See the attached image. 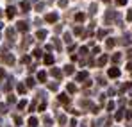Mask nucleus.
Listing matches in <instances>:
<instances>
[{
	"mask_svg": "<svg viewBox=\"0 0 132 127\" xmlns=\"http://www.w3.org/2000/svg\"><path fill=\"white\" fill-rule=\"evenodd\" d=\"M57 20H59V14H57V13H50V14H46V21H48V23H55Z\"/></svg>",
	"mask_w": 132,
	"mask_h": 127,
	"instance_id": "obj_1",
	"label": "nucleus"
},
{
	"mask_svg": "<svg viewBox=\"0 0 132 127\" xmlns=\"http://www.w3.org/2000/svg\"><path fill=\"white\" fill-rule=\"evenodd\" d=\"M120 75V70L118 68H111L109 70V77H118Z\"/></svg>",
	"mask_w": 132,
	"mask_h": 127,
	"instance_id": "obj_2",
	"label": "nucleus"
},
{
	"mask_svg": "<svg viewBox=\"0 0 132 127\" xmlns=\"http://www.w3.org/2000/svg\"><path fill=\"white\" fill-rule=\"evenodd\" d=\"M14 13H16V9H14L13 5H9V7H7V16H9V18H13V16H14Z\"/></svg>",
	"mask_w": 132,
	"mask_h": 127,
	"instance_id": "obj_3",
	"label": "nucleus"
},
{
	"mask_svg": "<svg viewBox=\"0 0 132 127\" xmlns=\"http://www.w3.org/2000/svg\"><path fill=\"white\" fill-rule=\"evenodd\" d=\"M20 7L23 9V13H27V11L30 9V4H29V2H22V4H20Z\"/></svg>",
	"mask_w": 132,
	"mask_h": 127,
	"instance_id": "obj_4",
	"label": "nucleus"
},
{
	"mask_svg": "<svg viewBox=\"0 0 132 127\" xmlns=\"http://www.w3.org/2000/svg\"><path fill=\"white\" fill-rule=\"evenodd\" d=\"M18 31H23V32L27 31V23L25 21H18Z\"/></svg>",
	"mask_w": 132,
	"mask_h": 127,
	"instance_id": "obj_5",
	"label": "nucleus"
},
{
	"mask_svg": "<svg viewBox=\"0 0 132 127\" xmlns=\"http://www.w3.org/2000/svg\"><path fill=\"white\" fill-rule=\"evenodd\" d=\"M4 61H5L7 64H13V63H14V57H13V56H5V57H4Z\"/></svg>",
	"mask_w": 132,
	"mask_h": 127,
	"instance_id": "obj_6",
	"label": "nucleus"
},
{
	"mask_svg": "<svg viewBox=\"0 0 132 127\" xmlns=\"http://www.w3.org/2000/svg\"><path fill=\"white\" fill-rule=\"evenodd\" d=\"M86 77H88V73H86V72H80V73L77 75V81H84Z\"/></svg>",
	"mask_w": 132,
	"mask_h": 127,
	"instance_id": "obj_7",
	"label": "nucleus"
},
{
	"mask_svg": "<svg viewBox=\"0 0 132 127\" xmlns=\"http://www.w3.org/2000/svg\"><path fill=\"white\" fill-rule=\"evenodd\" d=\"M59 100H61V102H64V104H68V95H66V93L59 95Z\"/></svg>",
	"mask_w": 132,
	"mask_h": 127,
	"instance_id": "obj_8",
	"label": "nucleus"
},
{
	"mask_svg": "<svg viewBox=\"0 0 132 127\" xmlns=\"http://www.w3.org/2000/svg\"><path fill=\"white\" fill-rule=\"evenodd\" d=\"M38 38H39V40L46 38V31H38Z\"/></svg>",
	"mask_w": 132,
	"mask_h": 127,
	"instance_id": "obj_9",
	"label": "nucleus"
},
{
	"mask_svg": "<svg viewBox=\"0 0 132 127\" xmlns=\"http://www.w3.org/2000/svg\"><path fill=\"white\" fill-rule=\"evenodd\" d=\"M89 13H91V14L96 13V4H91V5H89Z\"/></svg>",
	"mask_w": 132,
	"mask_h": 127,
	"instance_id": "obj_10",
	"label": "nucleus"
},
{
	"mask_svg": "<svg viewBox=\"0 0 132 127\" xmlns=\"http://www.w3.org/2000/svg\"><path fill=\"white\" fill-rule=\"evenodd\" d=\"M36 9H38V11H43V9H45V4H43V2H38V4H36Z\"/></svg>",
	"mask_w": 132,
	"mask_h": 127,
	"instance_id": "obj_11",
	"label": "nucleus"
},
{
	"mask_svg": "<svg viewBox=\"0 0 132 127\" xmlns=\"http://www.w3.org/2000/svg\"><path fill=\"white\" fill-rule=\"evenodd\" d=\"M45 63H46V64H52V63H54V57H52V56H46V57H45Z\"/></svg>",
	"mask_w": 132,
	"mask_h": 127,
	"instance_id": "obj_12",
	"label": "nucleus"
},
{
	"mask_svg": "<svg viewBox=\"0 0 132 127\" xmlns=\"http://www.w3.org/2000/svg\"><path fill=\"white\" fill-rule=\"evenodd\" d=\"M29 125H30V127H36V125H38V120H36V118H30V120H29Z\"/></svg>",
	"mask_w": 132,
	"mask_h": 127,
	"instance_id": "obj_13",
	"label": "nucleus"
},
{
	"mask_svg": "<svg viewBox=\"0 0 132 127\" xmlns=\"http://www.w3.org/2000/svg\"><path fill=\"white\" fill-rule=\"evenodd\" d=\"M114 43H116V41H114V38H109V40H107V47H109V48H111V47H114Z\"/></svg>",
	"mask_w": 132,
	"mask_h": 127,
	"instance_id": "obj_14",
	"label": "nucleus"
},
{
	"mask_svg": "<svg viewBox=\"0 0 132 127\" xmlns=\"http://www.w3.org/2000/svg\"><path fill=\"white\" fill-rule=\"evenodd\" d=\"M38 79H39V81H45V79H46V73H45V72H39Z\"/></svg>",
	"mask_w": 132,
	"mask_h": 127,
	"instance_id": "obj_15",
	"label": "nucleus"
},
{
	"mask_svg": "<svg viewBox=\"0 0 132 127\" xmlns=\"http://www.w3.org/2000/svg\"><path fill=\"white\" fill-rule=\"evenodd\" d=\"M75 20H77V21H82V20H84V14H82V13H79V14L75 16Z\"/></svg>",
	"mask_w": 132,
	"mask_h": 127,
	"instance_id": "obj_16",
	"label": "nucleus"
},
{
	"mask_svg": "<svg viewBox=\"0 0 132 127\" xmlns=\"http://www.w3.org/2000/svg\"><path fill=\"white\" fill-rule=\"evenodd\" d=\"M107 63V57H105V56H104V57H100V61H98V64H105Z\"/></svg>",
	"mask_w": 132,
	"mask_h": 127,
	"instance_id": "obj_17",
	"label": "nucleus"
},
{
	"mask_svg": "<svg viewBox=\"0 0 132 127\" xmlns=\"http://www.w3.org/2000/svg\"><path fill=\"white\" fill-rule=\"evenodd\" d=\"M59 5H61V7H66V5H68V0H59Z\"/></svg>",
	"mask_w": 132,
	"mask_h": 127,
	"instance_id": "obj_18",
	"label": "nucleus"
},
{
	"mask_svg": "<svg viewBox=\"0 0 132 127\" xmlns=\"http://www.w3.org/2000/svg\"><path fill=\"white\" fill-rule=\"evenodd\" d=\"M27 84H29V86H34V79H32V77H29V79H27Z\"/></svg>",
	"mask_w": 132,
	"mask_h": 127,
	"instance_id": "obj_19",
	"label": "nucleus"
},
{
	"mask_svg": "<svg viewBox=\"0 0 132 127\" xmlns=\"http://www.w3.org/2000/svg\"><path fill=\"white\" fill-rule=\"evenodd\" d=\"M68 91H70V93H73V91H75V86H73V84H68Z\"/></svg>",
	"mask_w": 132,
	"mask_h": 127,
	"instance_id": "obj_20",
	"label": "nucleus"
},
{
	"mask_svg": "<svg viewBox=\"0 0 132 127\" xmlns=\"http://www.w3.org/2000/svg\"><path fill=\"white\" fill-rule=\"evenodd\" d=\"M105 34H107V32H105V31H98V38H104V36H105Z\"/></svg>",
	"mask_w": 132,
	"mask_h": 127,
	"instance_id": "obj_21",
	"label": "nucleus"
},
{
	"mask_svg": "<svg viewBox=\"0 0 132 127\" xmlns=\"http://www.w3.org/2000/svg\"><path fill=\"white\" fill-rule=\"evenodd\" d=\"M52 73H54L55 77H61V72H59V70H52Z\"/></svg>",
	"mask_w": 132,
	"mask_h": 127,
	"instance_id": "obj_22",
	"label": "nucleus"
},
{
	"mask_svg": "<svg viewBox=\"0 0 132 127\" xmlns=\"http://www.w3.org/2000/svg\"><path fill=\"white\" fill-rule=\"evenodd\" d=\"M116 4H118V5H125V4H127V0H116Z\"/></svg>",
	"mask_w": 132,
	"mask_h": 127,
	"instance_id": "obj_23",
	"label": "nucleus"
},
{
	"mask_svg": "<svg viewBox=\"0 0 132 127\" xmlns=\"http://www.w3.org/2000/svg\"><path fill=\"white\" fill-rule=\"evenodd\" d=\"M80 31H82V29H80V27H73V32H75V34H79V32H80Z\"/></svg>",
	"mask_w": 132,
	"mask_h": 127,
	"instance_id": "obj_24",
	"label": "nucleus"
},
{
	"mask_svg": "<svg viewBox=\"0 0 132 127\" xmlns=\"http://www.w3.org/2000/svg\"><path fill=\"white\" fill-rule=\"evenodd\" d=\"M73 72V66H66V73H71Z\"/></svg>",
	"mask_w": 132,
	"mask_h": 127,
	"instance_id": "obj_25",
	"label": "nucleus"
},
{
	"mask_svg": "<svg viewBox=\"0 0 132 127\" xmlns=\"http://www.w3.org/2000/svg\"><path fill=\"white\" fill-rule=\"evenodd\" d=\"M18 91H20V93H23V91H25V88H23L22 84H18Z\"/></svg>",
	"mask_w": 132,
	"mask_h": 127,
	"instance_id": "obj_26",
	"label": "nucleus"
},
{
	"mask_svg": "<svg viewBox=\"0 0 132 127\" xmlns=\"http://www.w3.org/2000/svg\"><path fill=\"white\" fill-rule=\"evenodd\" d=\"M127 18H129V20H132V11L129 13V14H127Z\"/></svg>",
	"mask_w": 132,
	"mask_h": 127,
	"instance_id": "obj_27",
	"label": "nucleus"
},
{
	"mask_svg": "<svg viewBox=\"0 0 132 127\" xmlns=\"http://www.w3.org/2000/svg\"><path fill=\"white\" fill-rule=\"evenodd\" d=\"M0 77H4V70H0Z\"/></svg>",
	"mask_w": 132,
	"mask_h": 127,
	"instance_id": "obj_28",
	"label": "nucleus"
},
{
	"mask_svg": "<svg viewBox=\"0 0 132 127\" xmlns=\"http://www.w3.org/2000/svg\"><path fill=\"white\" fill-rule=\"evenodd\" d=\"M0 16H2V11H0Z\"/></svg>",
	"mask_w": 132,
	"mask_h": 127,
	"instance_id": "obj_29",
	"label": "nucleus"
}]
</instances>
